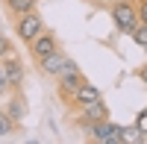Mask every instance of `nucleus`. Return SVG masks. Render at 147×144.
I'll use <instances>...</instances> for the list:
<instances>
[{"mask_svg":"<svg viewBox=\"0 0 147 144\" xmlns=\"http://www.w3.org/2000/svg\"><path fill=\"white\" fill-rule=\"evenodd\" d=\"M112 9V21H115V27L121 30V32H132L138 27V6L132 3V0H121V3H115V6H109Z\"/></svg>","mask_w":147,"mask_h":144,"instance_id":"nucleus-1","label":"nucleus"},{"mask_svg":"<svg viewBox=\"0 0 147 144\" xmlns=\"http://www.w3.org/2000/svg\"><path fill=\"white\" fill-rule=\"evenodd\" d=\"M38 32H44V21L35 15V9H32V12H24V15H18V21H15V35H18L24 44H30Z\"/></svg>","mask_w":147,"mask_h":144,"instance_id":"nucleus-2","label":"nucleus"},{"mask_svg":"<svg viewBox=\"0 0 147 144\" xmlns=\"http://www.w3.org/2000/svg\"><path fill=\"white\" fill-rule=\"evenodd\" d=\"M59 79V97H62L68 106H71V100H74V91H77L82 82H85V77H82V71L77 68V65H71V68H65L62 74L56 77Z\"/></svg>","mask_w":147,"mask_h":144,"instance_id":"nucleus-3","label":"nucleus"},{"mask_svg":"<svg viewBox=\"0 0 147 144\" xmlns=\"http://www.w3.org/2000/svg\"><path fill=\"white\" fill-rule=\"evenodd\" d=\"M88 138L97 141V144H121V127L112 124L106 118V121H97L88 127Z\"/></svg>","mask_w":147,"mask_h":144,"instance_id":"nucleus-4","label":"nucleus"},{"mask_svg":"<svg viewBox=\"0 0 147 144\" xmlns=\"http://www.w3.org/2000/svg\"><path fill=\"white\" fill-rule=\"evenodd\" d=\"M74 65V59L68 56V53H62V50H53L50 56H44V59H38V71L44 77H59L65 68H71Z\"/></svg>","mask_w":147,"mask_h":144,"instance_id":"nucleus-5","label":"nucleus"},{"mask_svg":"<svg viewBox=\"0 0 147 144\" xmlns=\"http://www.w3.org/2000/svg\"><path fill=\"white\" fill-rule=\"evenodd\" d=\"M0 65H3V74L9 79V91H21V85H24V65H21V59L15 53H9V56L0 59Z\"/></svg>","mask_w":147,"mask_h":144,"instance_id":"nucleus-6","label":"nucleus"},{"mask_svg":"<svg viewBox=\"0 0 147 144\" xmlns=\"http://www.w3.org/2000/svg\"><path fill=\"white\" fill-rule=\"evenodd\" d=\"M109 118V109H106V103L97 97V100H91V103H85V106H80V124L88 129L91 124H97V121H106Z\"/></svg>","mask_w":147,"mask_h":144,"instance_id":"nucleus-7","label":"nucleus"},{"mask_svg":"<svg viewBox=\"0 0 147 144\" xmlns=\"http://www.w3.org/2000/svg\"><path fill=\"white\" fill-rule=\"evenodd\" d=\"M53 50H59L53 32H38V35L30 41V56L35 59V62H38V59H44V56H50Z\"/></svg>","mask_w":147,"mask_h":144,"instance_id":"nucleus-8","label":"nucleus"},{"mask_svg":"<svg viewBox=\"0 0 147 144\" xmlns=\"http://www.w3.org/2000/svg\"><path fill=\"white\" fill-rule=\"evenodd\" d=\"M97 97H100V88H97V85H91V82L85 79L82 85H80L77 91H74V100H71V106H74V109H80V106L91 103V100H97Z\"/></svg>","mask_w":147,"mask_h":144,"instance_id":"nucleus-9","label":"nucleus"},{"mask_svg":"<svg viewBox=\"0 0 147 144\" xmlns=\"http://www.w3.org/2000/svg\"><path fill=\"white\" fill-rule=\"evenodd\" d=\"M6 115H9L15 124H21L24 118H27V100H24V94H21V91H12L9 106H6Z\"/></svg>","mask_w":147,"mask_h":144,"instance_id":"nucleus-10","label":"nucleus"},{"mask_svg":"<svg viewBox=\"0 0 147 144\" xmlns=\"http://www.w3.org/2000/svg\"><path fill=\"white\" fill-rule=\"evenodd\" d=\"M3 3H6V9L12 12V15H24V12H32L35 6H38V0H3Z\"/></svg>","mask_w":147,"mask_h":144,"instance_id":"nucleus-11","label":"nucleus"},{"mask_svg":"<svg viewBox=\"0 0 147 144\" xmlns=\"http://www.w3.org/2000/svg\"><path fill=\"white\" fill-rule=\"evenodd\" d=\"M138 144V141H144V135L138 133V127L132 124V127H121V144Z\"/></svg>","mask_w":147,"mask_h":144,"instance_id":"nucleus-12","label":"nucleus"},{"mask_svg":"<svg viewBox=\"0 0 147 144\" xmlns=\"http://www.w3.org/2000/svg\"><path fill=\"white\" fill-rule=\"evenodd\" d=\"M15 121H12V118L3 112V109H0V138H3V135H9V133H15Z\"/></svg>","mask_w":147,"mask_h":144,"instance_id":"nucleus-13","label":"nucleus"},{"mask_svg":"<svg viewBox=\"0 0 147 144\" xmlns=\"http://www.w3.org/2000/svg\"><path fill=\"white\" fill-rule=\"evenodd\" d=\"M132 41L138 47H147V24H138V27L132 30Z\"/></svg>","mask_w":147,"mask_h":144,"instance_id":"nucleus-14","label":"nucleus"},{"mask_svg":"<svg viewBox=\"0 0 147 144\" xmlns=\"http://www.w3.org/2000/svg\"><path fill=\"white\" fill-rule=\"evenodd\" d=\"M136 127H138V133L147 138V109H141V112H138V118H136Z\"/></svg>","mask_w":147,"mask_h":144,"instance_id":"nucleus-15","label":"nucleus"},{"mask_svg":"<svg viewBox=\"0 0 147 144\" xmlns=\"http://www.w3.org/2000/svg\"><path fill=\"white\" fill-rule=\"evenodd\" d=\"M9 53H12V41L0 35V59H3V56H9Z\"/></svg>","mask_w":147,"mask_h":144,"instance_id":"nucleus-16","label":"nucleus"},{"mask_svg":"<svg viewBox=\"0 0 147 144\" xmlns=\"http://www.w3.org/2000/svg\"><path fill=\"white\" fill-rule=\"evenodd\" d=\"M138 21L147 24V0H141V3H138Z\"/></svg>","mask_w":147,"mask_h":144,"instance_id":"nucleus-17","label":"nucleus"},{"mask_svg":"<svg viewBox=\"0 0 147 144\" xmlns=\"http://www.w3.org/2000/svg\"><path fill=\"white\" fill-rule=\"evenodd\" d=\"M138 79L147 85V65H141V68H138Z\"/></svg>","mask_w":147,"mask_h":144,"instance_id":"nucleus-18","label":"nucleus"},{"mask_svg":"<svg viewBox=\"0 0 147 144\" xmlns=\"http://www.w3.org/2000/svg\"><path fill=\"white\" fill-rule=\"evenodd\" d=\"M115 3H121V0H94V6H115Z\"/></svg>","mask_w":147,"mask_h":144,"instance_id":"nucleus-19","label":"nucleus"}]
</instances>
